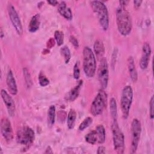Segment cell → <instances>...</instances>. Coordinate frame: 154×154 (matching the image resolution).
I'll return each mask as SVG.
<instances>
[{
	"label": "cell",
	"mask_w": 154,
	"mask_h": 154,
	"mask_svg": "<svg viewBox=\"0 0 154 154\" xmlns=\"http://www.w3.org/2000/svg\"><path fill=\"white\" fill-rule=\"evenodd\" d=\"M128 2H129L128 1H119V4H120L119 5L126 7V5L128 4Z\"/></svg>",
	"instance_id": "cell-39"
},
{
	"label": "cell",
	"mask_w": 154,
	"mask_h": 154,
	"mask_svg": "<svg viewBox=\"0 0 154 154\" xmlns=\"http://www.w3.org/2000/svg\"><path fill=\"white\" fill-rule=\"evenodd\" d=\"M97 76L101 89L105 90L108 86L109 79L108 65L105 57L100 59L97 70Z\"/></svg>",
	"instance_id": "cell-9"
},
{
	"label": "cell",
	"mask_w": 154,
	"mask_h": 154,
	"mask_svg": "<svg viewBox=\"0 0 154 154\" xmlns=\"http://www.w3.org/2000/svg\"><path fill=\"white\" fill-rule=\"evenodd\" d=\"M91 6L97 16L100 27L103 30L106 31L109 27V16L106 5L102 1H93L91 2Z\"/></svg>",
	"instance_id": "cell-2"
},
{
	"label": "cell",
	"mask_w": 154,
	"mask_h": 154,
	"mask_svg": "<svg viewBox=\"0 0 154 154\" xmlns=\"http://www.w3.org/2000/svg\"><path fill=\"white\" fill-rule=\"evenodd\" d=\"M83 70L88 78H93L96 73V57L91 48L88 46L84 47L83 49Z\"/></svg>",
	"instance_id": "cell-3"
},
{
	"label": "cell",
	"mask_w": 154,
	"mask_h": 154,
	"mask_svg": "<svg viewBox=\"0 0 154 154\" xmlns=\"http://www.w3.org/2000/svg\"><path fill=\"white\" fill-rule=\"evenodd\" d=\"M58 11L59 13L67 20L72 19V12L69 7L67 6L66 2L61 1L58 5Z\"/></svg>",
	"instance_id": "cell-16"
},
{
	"label": "cell",
	"mask_w": 154,
	"mask_h": 154,
	"mask_svg": "<svg viewBox=\"0 0 154 154\" xmlns=\"http://www.w3.org/2000/svg\"><path fill=\"white\" fill-rule=\"evenodd\" d=\"M83 81L82 80H80L78 84H76L73 88H72L67 94L66 96V99L69 102H73L78 97L81 87L82 85Z\"/></svg>",
	"instance_id": "cell-15"
},
{
	"label": "cell",
	"mask_w": 154,
	"mask_h": 154,
	"mask_svg": "<svg viewBox=\"0 0 154 154\" xmlns=\"http://www.w3.org/2000/svg\"><path fill=\"white\" fill-rule=\"evenodd\" d=\"M106 152V149L104 146H100L98 148H97V154H102V153H105Z\"/></svg>",
	"instance_id": "cell-35"
},
{
	"label": "cell",
	"mask_w": 154,
	"mask_h": 154,
	"mask_svg": "<svg viewBox=\"0 0 154 154\" xmlns=\"http://www.w3.org/2000/svg\"><path fill=\"white\" fill-rule=\"evenodd\" d=\"M114 149L117 153H123L125 149V136L119 128L117 121H113L111 125Z\"/></svg>",
	"instance_id": "cell-5"
},
{
	"label": "cell",
	"mask_w": 154,
	"mask_h": 154,
	"mask_svg": "<svg viewBox=\"0 0 154 154\" xmlns=\"http://www.w3.org/2000/svg\"><path fill=\"white\" fill-rule=\"evenodd\" d=\"M73 78L75 79H78L80 76V69H79V62L77 61L73 66Z\"/></svg>",
	"instance_id": "cell-30"
},
{
	"label": "cell",
	"mask_w": 154,
	"mask_h": 154,
	"mask_svg": "<svg viewBox=\"0 0 154 154\" xmlns=\"http://www.w3.org/2000/svg\"><path fill=\"white\" fill-rule=\"evenodd\" d=\"M117 55V48H115V49L113 51V54L112 55V58H111V64H112V68L114 67L115 64H116Z\"/></svg>",
	"instance_id": "cell-33"
},
{
	"label": "cell",
	"mask_w": 154,
	"mask_h": 154,
	"mask_svg": "<svg viewBox=\"0 0 154 154\" xmlns=\"http://www.w3.org/2000/svg\"><path fill=\"white\" fill-rule=\"evenodd\" d=\"M152 50L150 45L149 43H144L142 48V55L140 61V66L142 70H145L147 68Z\"/></svg>",
	"instance_id": "cell-13"
},
{
	"label": "cell",
	"mask_w": 154,
	"mask_h": 154,
	"mask_svg": "<svg viewBox=\"0 0 154 154\" xmlns=\"http://www.w3.org/2000/svg\"><path fill=\"white\" fill-rule=\"evenodd\" d=\"M85 141L91 144H95L98 141L97 135L96 130L91 131L85 136Z\"/></svg>",
	"instance_id": "cell-24"
},
{
	"label": "cell",
	"mask_w": 154,
	"mask_h": 154,
	"mask_svg": "<svg viewBox=\"0 0 154 154\" xmlns=\"http://www.w3.org/2000/svg\"><path fill=\"white\" fill-rule=\"evenodd\" d=\"M93 49L96 57L100 59L102 58L105 54V46L103 42L100 39L96 40L94 43Z\"/></svg>",
	"instance_id": "cell-19"
},
{
	"label": "cell",
	"mask_w": 154,
	"mask_h": 154,
	"mask_svg": "<svg viewBox=\"0 0 154 154\" xmlns=\"http://www.w3.org/2000/svg\"><path fill=\"white\" fill-rule=\"evenodd\" d=\"M23 73L25 81V84L27 88H30L32 85V81L31 76V74L26 67L23 69Z\"/></svg>",
	"instance_id": "cell-26"
},
{
	"label": "cell",
	"mask_w": 154,
	"mask_h": 154,
	"mask_svg": "<svg viewBox=\"0 0 154 154\" xmlns=\"http://www.w3.org/2000/svg\"><path fill=\"white\" fill-rule=\"evenodd\" d=\"M110 114L112 121H117V102L115 98L112 97L109 101Z\"/></svg>",
	"instance_id": "cell-23"
},
{
	"label": "cell",
	"mask_w": 154,
	"mask_h": 154,
	"mask_svg": "<svg viewBox=\"0 0 154 154\" xmlns=\"http://www.w3.org/2000/svg\"><path fill=\"white\" fill-rule=\"evenodd\" d=\"M1 97L4 101V104L6 106L8 114L10 117H13L15 114L16 106L14 102L13 98L10 96V94L4 89L1 91Z\"/></svg>",
	"instance_id": "cell-12"
},
{
	"label": "cell",
	"mask_w": 154,
	"mask_h": 154,
	"mask_svg": "<svg viewBox=\"0 0 154 154\" xmlns=\"http://www.w3.org/2000/svg\"><path fill=\"white\" fill-rule=\"evenodd\" d=\"M107 104V94L104 90H100L93 100L90 112L94 116H97L102 113Z\"/></svg>",
	"instance_id": "cell-6"
},
{
	"label": "cell",
	"mask_w": 154,
	"mask_h": 154,
	"mask_svg": "<svg viewBox=\"0 0 154 154\" xmlns=\"http://www.w3.org/2000/svg\"><path fill=\"white\" fill-rule=\"evenodd\" d=\"M60 52L63 56L66 64L69 63L71 58V54L69 48L67 46H63L60 49Z\"/></svg>",
	"instance_id": "cell-25"
},
{
	"label": "cell",
	"mask_w": 154,
	"mask_h": 154,
	"mask_svg": "<svg viewBox=\"0 0 154 154\" xmlns=\"http://www.w3.org/2000/svg\"><path fill=\"white\" fill-rule=\"evenodd\" d=\"M93 123V119L90 117H86L79 125L78 129L80 131H82L85 130L86 128H87L88 126H90Z\"/></svg>",
	"instance_id": "cell-28"
},
{
	"label": "cell",
	"mask_w": 154,
	"mask_h": 154,
	"mask_svg": "<svg viewBox=\"0 0 154 154\" xmlns=\"http://www.w3.org/2000/svg\"><path fill=\"white\" fill-rule=\"evenodd\" d=\"M7 11L10 21L17 33L21 35L23 34V27L21 20L14 7L9 3L7 6Z\"/></svg>",
	"instance_id": "cell-10"
},
{
	"label": "cell",
	"mask_w": 154,
	"mask_h": 154,
	"mask_svg": "<svg viewBox=\"0 0 154 154\" xmlns=\"http://www.w3.org/2000/svg\"><path fill=\"white\" fill-rule=\"evenodd\" d=\"M76 119V112L74 109H70L67 119V128L69 129H72L75 125V122Z\"/></svg>",
	"instance_id": "cell-20"
},
{
	"label": "cell",
	"mask_w": 154,
	"mask_h": 154,
	"mask_svg": "<svg viewBox=\"0 0 154 154\" xmlns=\"http://www.w3.org/2000/svg\"><path fill=\"white\" fill-rule=\"evenodd\" d=\"M69 41L73 45V46L76 48L78 49L79 48V42L77 38L73 36V35H70L69 37Z\"/></svg>",
	"instance_id": "cell-32"
},
{
	"label": "cell",
	"mask_w": 154,
	"mask_h": 154,
	"mask_svg": "<svg viewBox=\"0 0 154 154\" xmlns=\"http://www.w3.org/2000/svg\"><path fill=\"white\" fill-rule=\"evenodd\" d=\"M128 67L129 73L130 78L132 82H135L138 79V73L136 69L135 61L134 58L132 56L128 57Z\"/></svg>",
	"instance_id": "cell-17"
},
{
	"label": "cell",
	"mask_w": 154,
	"mask_h": 154,
	"mask_svg": "<svg viewBox=\"0 0 154 154\" xmlns=\"http://www.w3.org/2000/svg\"><path fill=\"white\" fill-rule=\"evenodd\" d=\"M149 116L151 120L154 117V97L152 96L149 102Z\"/></svg>",
	"instance_id": "cell-31"
},
{
	"label": "cell",
	"mask_w": 154,
	"mask_h": 154,
	"mask_svg": "<svg viewBox=\"0 0 154 154\" xmlns=\"http://www.w3.org/2000/svg\"><path fill=\"white\" fill-rule=\"evenodd\" d=\"M47 2L48 4H49L51 5H53V6H55L57 5H58V2L57 1L55 0H49V1H47Z\"/></svg>",
	"instance_id": "cell-37"
},
{
	"label": "cell",
	"mask_w": 154,
	"mask_h": 154,
	"mask_svg": "<svg viewBox=\"0 0 154 154\" xmlns=\"http://www.w3.org/2000/svg\"><path fill=\"white\" fill-rule=\"evenodd\" d=\"M96 131L97 135L99 144H103L105 141L106 138V132L105 129L102 125H98L96 128Z\"/></svg>",
	"instance_id": "cell-22"
},
{
	"label": "cell",
	"mask_w": 154,
	"mask_h": 154,
	"mask_svg": "<svg viewBox=\"0 0 154 154\" xmlns=\"http://www.w3.org/2000/svg\"><path fill=\"white\" fill-rule=\"evenodd\" d=\"M6 82L9 92L12 95H16L18 91L17 84L11 70H9L6 78Z\"/></svg>",
	"instance_id": "cell-14"
},
{
	"label": "cell",
	"mask_w": 154,
	"mask_h": 154,
	"mask_svg": "<svg viewBox=\"0 0 154 154\" xmlns=\"http://www.w3.org/2000/svg\"><path fill=\"white\" fill-rule=\"evenodd\" d=\"M55 39H54L53 38H51L47 43V45H46L47 48L48 49H51V48H52L55 45Z\"/></svg>",
	"instance_id": "cell-34"
},
{
	"label": "cell",
	"mask_w": 154,
	"mask_h": 154,
	"mask_svg": "<svg viewBox=\"0 0 154 154\" xmlns=\"http://www.w3.org/2000/svg\"><path fill=\"white\" fill-rule=\"evenodd\" d=\"M44 153H53V151H52V148L50 146H48Z\"/></svg>",
	"instance_id": "cell-38"
},
{
	"label": "cell",
	"mask_w": 154,
	"mask_h": 154,
	"mask_svg": "<svg viewBox=\"0 0 154 154\" xmlns=\"http://www.w3.org/2000/svg\"><path fill=\"white\" fill-rule=\"evenodd\" d=\"M141 133V125L137 119H134L131 123V147L132 153L136 152Z\"/></svg>",
	"instance_id": "cell-8"
},
{
	"label": "cell",
	"mask_w": 154,
	"mask_h": 154,
	"mask_svg": "<svg viewBox=\"0 0 154 154\" xmlns=\"http://www.w3.org/2000/svg\"><path fill=\"white\" fill-rule=\"evenodd\" d=\"M133 2H134L135 8L138 9L140 8V7L141 6V4L143 2V1L141 0H136V1H134Z\"/></svg>",
	"instance_id": "cell-36"
},
{
	"label": "cell",
	"mask_w": 154,
	"mask_h": 154,
	"mask_svg": "<svg viewBox=\"0 0 154 154\" xmlns=\"http://www.w3.org/2000/svg\"><path fill=\"white\" fill-rule=\"evenodd\" d=\"M0 35H1V38H4V35H5V34H4V31H3V29H2V28H1Z\"/></svg>",
	"instance_id": "cell-40"
},
{
	"label": "cell",
	"mask_w": 154,
	"mask_h": 154,
	"mask_svg": "<svg viewBox=\"0 0 154 154\" xmlns=\"http://www.w3.org/2000/svg\"><path fill=\"white\" fill-rule=\"evenodd\" d=\"M40 14H35L34 15L28 25V30L30 32H36L40 28Z\"/></svg>",
	"instance_id": "cell-18"
},
{
	"label": "cell",
	"mask_w": 154,
	"mask_h": 154,
	"mask_svg": "<svg viewBox=\"0 0 154 154\" xmlns=\"http://www.w3.org/2000/svg\"><path fill=\"white\" fill-rule=\"evenodd\" d=\"M1 132L4 139L8 141H11L13 138V131L11 124L8 119L3 117L1 121Z\"/></svg>",
	"instance_id": "cell-11"
},
{
	"label": "cell",
	"mask_w": 154,
	"mask_h": 154,
	"mask_svg": "<svg viewBox=\"0 0 154 154\" xmlns=\"http://www.w3.org/2000/svg\"><path fill=\"white\" fill-rule=\"evenodd\" d=\"M38 82L42 87H45L49 84V80L42 72L38 75Z\"/></svg>",
	"instance_id": "cell-29"
},
{
	"label": "cell",
	"mask_w": 154,
	"mask_h": 154,
	"mask_svg": "<svg viewBox=\"0 0 154 154\" xmlns=\"http://www.w3.org/2000/svg\"><path fill=\"white\" fill-rule=\"evenodd\" d=\"M35 133L34 131L28 126H24L19 128L16 134V141L17 143L29 148L34 142Z\"/></svg>",
	"instance_id": "cell-7"
},
{
	"label": "cell",
	"mask_w": 154,
	"mask_h": 154,
	"mask_svg": "<svg viewBox=\"0 0 154 154\" xmlns=\"http://www.w3.org/2000/svg\"><path fill=\"white\" fill-rule=\"evenodd\" d=\"M55 106L54 105H51L48 111V125L49 128L54 126L55 122Z\"/></svg>",
	"instance_id": "cell-21"
},
{
	"label": "cell",
	"mask_w": 154,
	"mask_h": 154,
	"mask_svg": "<svg viewBox=\"0 0 154 154\" xmlns=\"http://www.w3.org/2000/svg\"><path fill=\"white\" fill-rule=\"evenodd\" d=\"M116 23L120 34L123 36L129 35L132 28V18L126 7L119 5L116 10Z\"/></svg>",
	"instance_id": "cell-1"
},
{
	"label": "cell",
	"mask_w": 154,
	"mask_h": 154,
	"mask_svg": "<svg viewBox=\"0 0 154 154\" xmlns=\"http://www.w3.org/2000/svg\"><path fill=\"white\" fill-rule=\"evenodd\" d=\"M134 92L130 85H126L122 90L120 98V107L124 119H128L133 100Z\"/></svg>",
	"instance_id": "cell-4"
},
{
	"label": "cell",
	"mask_w": 154,
	"mask_h": 154,
	"mask_svg": "<svg viewBox=\"0 0 154 154\" xmlns=\"http://www.w3.org/2000/svg\"><path fill=\"white\" fill-rule=\"evenodd\" d=\"M64 33L61 31L57 30L54 32V39L58 46H61L64 43Z\"/></svg>",
	"instance_id": "cell-27"
}]
</instances>
